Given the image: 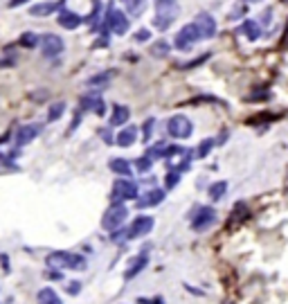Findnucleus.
Wrapping results in <instances>:
<instances>
[{"label":"nucleus","mask_w":288,"mask_h":304,"mask_svg":"<svg viewBox=\"0 0 288 304\" xmlns=\"http://www.w3.org/2000/svg\"><path fill=\"white\" fill-rule=\"evenodd\" d=\"M108 169H111L113 174L124 176V178H128V176H131V172H133L131 162L124 160V158H113V160H108Z\"/></svg>","instance_id":"nucleus-17"},{"label":"nucleus","mask_w":288,"mask_h":304,"mask_svg":"<svg viewBox=\"0 0 288 304\" xmlns=\"http://www.w3.org/2000/svg\"><path fill=\"white\" fill-rule=\"evenodd\" d=\"M63 113H65V102L52 104V106H50V111H48V122H57V120H59Z\"/></svg>","instance_id":"nucleus-24"},{"label":"nucleus","mask_w":288,"mask_h":304,"mask_svg":"<svg viewBox=\"0 0 288 304\" xmlns=\"http://www.w3.org/2000/svg\"><path fill=\"white\" fill-rule=\"evenodd\" d=\"M111 241H115V243L128 241V228H117L115 232H111Z\"/></svg>","instance_id":"nucleus-30"},{"label":"nucleus","mask_w":288,"mask_h":304,"mask_svg":"<svg viewBox=\"0 0 288 304\" xmlns=\"http://www.w3.org/2000/svg\"><path fill=\"white\" fill-rule=\"evenodd\" d=\"M65 291H68L70 295H79V291H81V282H70Z\"/></svg>","instance_id":"nucleus-37"},{"label":"nucleus","mask_w":288,"mask_h":304,"mask_svg":"<svg viewBox=\"0 0 288 304\" xmlns=\"http://www.w3.org/2000/svg\"><path fill=\"white\" fill-rule=\"evenodd\" d=\"M149 39H151V32H149L147 27L137 30V34H135V41H137V43H142V41H149Z\"/></svg>","instance_id":"nucleus-36"},{"label":"nucleus","mask_w":288,"mask_h":304,"mask_svg":"<svg viewBox=\"0 0 288 304\" xmlns=\"http://www.w3.org/2000/svg\"><path fill=\"white\" fill-rule=\"evenodd\" d=\"M165 201V189H160V187H153V189H149V191H144V196L142 198H137V207L140 210H144V207H156V205H160V203Z\"/></svg>","instance_id":"nucleus-13"},{"label":"nucleus","mask_w":288,"mask_h":304,"mask_svg":"<svg viewBox=\"0 0 288 304\" xmlns=\"http://www.w3.org/2000/svg\"><path fill=\"white\" fill-rule=\"evenodd\" d=\"M140 194H137V185L131 181V178H117L113 182V189H111V201L113 205H119L124 201H137Z\"/></svg>","instance_id":"nucleus-3"},{"label":"nucleus","mask_w":288,"mask_h":304,"mask_svg":"<svg viewBox=\"0 0 288 304\" xmlns=\"http://www.w3.org/2000/svg\"><path fill=\"white\" fill-rule=\"evenodd\" d=\"M178 181H180V172H169L165 178V187L167 189H173L178 185Z\"/></svg>","instance_id":"nucleus-31"},{"label":"nucleus","mask_w":288,"mask_h":304,"mask_svg":"<svg viewBox=\"0 0 288 304\" xmlns=\"http://www.w3.org/2000/svg\"><path fill=\"white\" fill-rule=\"evenodd\" d=\"M135 167H137V172H140V174H147V172H151V167H153V160H151V158H149V156H142L140 160H137V165H135Z\"/></svg>","instance_id":"nucleus-27"},{"label":"nucleus","mask_w":288,"mask_h":304,"mask_svg":"<svg viewBox=\"0 0 288 304\" xmlns=\"http://www.w3.org/2000/svg\"><path fill=\"white\" fill-rule=\"evenodd\" d=\"M167 131H169L171 137H176V140H187V137L191 135V131H194V126H191L189 118H185V115H173V118L167 122Z\"/></svg>","instance_id":"nucleus-6"},{"label":"nucleus","mask_w":288,"mask_h":304,"mask_svg":"<svg viewBox=\"0 0 288 304\" xmlns=\"http://www.w3.org/2000/svg\"><path fill=\"white\" fill-rule=\"evenodd\" d=\"M178 14H180V7H178L176 0H156V18H153V25L160 32H165L178 18Z\"/></svg>","instance_id":"nucleus-2"},{"label":"nucleus","mask_w":288,"mask_h":304,"mask_svg":"<svg viewBox=\"0 0 288 304\" xmlns=\"http://www.w3.org/2000/svg\"><path fill=\"white\" fill-rule=\"evenodd\" d=\"M61 5H63V0H59V2H39V5L30 7V16H36V18H41V16H50L52 11L59 9Z\"/></svg>","instance_id":"nucleus-18"},{"label":"nucleus","mask_w":288,"mask_h":304,"mask_svg":"<svg viewBox=\"0 0 288 304\" xmlns=\"http://www.w3.org/2000/svg\"><path fill=\"white\" fill-rule=\"evenodd\" d=\"M45 264L52 270H86L88 261L83 255H77V252H68V250H57L50 252L45 257Z\"/></svg>","instance_id":"nucleus-1"},{"label":"nucleus","mask_w":288,"mask_h":304,"mask_svg":"<svg viewBox=\"0 0 288 304\" xmlns=\"http://www.w3.org/2000/svg\"><path fill=\"white\" fill-rule=\"evenodd\" d=\"M214 147H216V140H203V142L198 144V149H196V156H198V158H207Z\"/></svg>","instance_id":"nucleus-25"},{"label":"nucleus","mask_w":288,"mask_h":304,"mask_svg":"<svg viewBox=\"0 0 288 304\" xmlns=\"http://www.w3.org/2000/svg\"><path fill=\"white\" fill-rule=\"evenodd\" d=\"M122 2H124V7H126L128 14H133V16L142 14V9L147 7V0H122Z\"/></svg>","instance_id":"nucleus-23"},{"label":"nucleus","mask_w":288,"mask_h":304,"mask_svg":"<svg viewBox=\"0 0 288 304\" xmlns=\"http://www.w3.org/2000/svg\"><path fill=\"white\" fill-rule=\"evenodd\" d=\"M241 30H243V34L248 41H257L259 36H261V30H259V25L254 23V20H245V23L241 25Z\"/></svg>","instance_id":"nucleus-21"},{"label":"nucleus","mask_w":288,"mask_h":304,"mask_svg":"<svg viewBox=\"0 0 288 304\" xmlns=\"http://www.w3.org/2000/svg\"><path fill=\"white\" fill-rule=\"evenodd\" d=\"M36 43H39V36H36L34 32H25V34L20 36V45H25V48H34Z\"/></svg>","instance_id":"nucleus-28"},{"label":"nucleus","mask_w":288,"mask_h":304,"mask_svg":"<svg viewBox=\"0 0 288 304\" xmlns=\"http://www.w3.org/2000/svg\"><path fill=\"white\" fill-rule=\"evenodd\" d=\"M63 39L57 34H45L43 39H41V50H43V57H48V59H54V57H59L61 52H63Z\"/></svg>","instance_id":"nucleus-9"},{"label":"nucleus","mask_w":288,"mask_h":304,"mask_svg":"<svg viewBox=\"0 0 288 304\" xmlns=\"http://www.w3.org/2000/svg\"><path fill=\"white\" fill-rule=\"evenodd\" d=\"M194 25L198 27L200 39H214V34H216V20L212 18L207 11H200V14L196 16Z\"/></svg>","instance_id":"nucleus-11"},{"label":"nucleus","mask_w":288,"mask_h":304,"mask_svg":"<svg viewBox=\"0 0 288 304\" xmlns=\"http://www.w3.org/2000/svg\"><path fill=\"white\" fill-rule=\"evenodd\" d=\"M207 191H210V198H212V201H221V198L225 196V191H228V182H225V181L212 182Z\"/></svg>","instance_id":"nucleus-22"},{"label":"nucleus","mask_w":288,"mask_h":304,"mask_svg":"<svg viewBox=\"0 0 288 304\" xmlns=\"http://www.w3.org/2000/svg\"><path fill=\"white\" fill-rule=\"evenodd\" d=\"M270 18H273V14H270V9H268V11H264V23H270Z\"/></svg>","instance_id":"nucleus-40"},{"label":"nucleus","mask_w":288,"mask_h":304,"mask_svg":"<svg viewBox=\"0 0 288 304\" xmlns=\"http://www.w3.org/2000/svg\"><path fill=\"white\" fill-rule=\"evenodd\" d=\"M102 135H104V140H106V144H113V137H111V133H108V131H102Z\"/></svg>","instance_id":"nucleus-39"},{"label":"nucleus","mask_w":288,"mask_h":304,"mask_svg":"<svg viewBox=\"0 0 288 304\" xmlns=\"http://www.w3.org/2000/svg\"><path fill=\"white\" fill-rule=\"evenodd\" d=\"M198 39H200L198 27H196L194 23H187L185 27L178 32V36H176V48L178 50H189Z\"/></svg>","instance_id":"nucleus-10"},{"label":"nucleus","mask_w":288,"mask_h":304,"mask_svg":"<svg viewBox=\"0 0 288 304\" xmlns=\"http://www.w3.org/2000/svg\"><path fill=\"white\" fill-rule=\"evenodd\" d=\"M39 133H41V124H25V126H20L18 133H16V144H18V147H25V144H30Z\"/></svg>","instance_id":"nucleus-14"},{"label":"nucleus","mask_w":288,"mask_h":304,"mask_svg":"<svg viewBox=\"0 0 288 304\" xmlns=\"http://www.w3.org/2000/svg\"><path fill=\"white\" fill-rule=\"evenodd\" d=\"M111 79V74L108 72H104V74H95V77H90L88 79V86H104Z\"/></svg>","instance_id":"nucleus-32"},{"label":"nucleus","mask_w":288,"mask_h":304,"mask_svg":"<svg viewBox=\"0 0 288 304\" xmlns=\"http://www.w3.org/2000/svg\"><path fill=\"white\" fill-rule=\"evenodd\" d=\"M131 118V111L128 106H122V104H115L113 106V113H111V126H124Z\"/></svg>","instance_id":"nucleus-15"},{"label":"nucleus","mask_w":288,"mask_h":304,"mask_svg":"<svg viewBox=\"0 0 288 304\" xmlns=\"http://www.w3.org/2000/svg\"><path fill=\"white\" fill-rule=\"evenodd\" d=\"M99 11H102V2H99V0H95V2H93V14L88 16V23L93 25V27H97V23H99Z\"/></svg>","instance_id":"nucleus-29"},{"label":"nucleus","mask_w":288,"mask_h":304,"mask_svg":"<svg viewBox=\"0 0 288 304\" xmlns=\"http://www.w3.org/2000/svg\"><path fill=\"white\" fill-rule=\"evenodd\" d=\"M250 2H261V0H250Z\"/></svg>","instance_id":"nucleus-41"},{"label":"nucleus","mask_w":288,"mask_h":304,"mask_svg":"<svg viewBox=\"0 0 288 304\" xmlns=\"http://www.w3.org/2000/svg\"><path fill=\"white\" fill-rule=\"evenodd\" d=\"M153 124H156V120H147V122H144V126H142V135H144V142H149V137H151Z\"/></svg>","instance_id":"nucleus-34"},{"label":"nucleus","mask_w":288,"mask_h":304,"mask_svg":"<svg viewBox=\"0 0 288 304\" xmlns=\"http://www.w3.org/2000/svg\"><path fill=\"white\" fill-rule=\"evenodd\" d=\"M137 304H165V298H137Z\"/></svg>","instance_id":"nucleus-35"},{"label":"nucleus","mask_w":288,"mask_h":304,"mask_svg":"<svg viewBox=\"0 0 288 304\" xmlns=\"http://www.w3.org/2000/svg\"><path fill=\"white\" fill-rule=\"evenodd\" d=\"M275 120V115H270V113H261V115H254V118H250L248 120V124L252 126V124H259V122H273Z\"/></svg>","instance_id":"nucleus-33"},{"label":"nucleus","mask_w":288,"mask_h":304,"mask_svg":"<svg viewBox=\"0 0 288 304\" xmlns=\"http://www.w3.org/2000/svg\"><path fill=\"white\" fill-rule=\"evenodd\" d=\"M167 52H169V43H167L165 39L156 41V43L151 45V54H153V57H165Z\"/></svg>","instance_id":"nucleus-26"},{"label":"nucleus","mask_w":288,"mask_h":304,"mask_svg":"<svg viewBox=\"0 0 288 304\" xmlns=\"http://www.w3.org/2000/svg\"><path fill=\"white\" fill-rule=\"evenodd\" d=\"M25 2H30V0H9V7L14 9V7H20V5H25Z\"/></svg>","instance_id":"nucleus-38"},{"label":"nucleus","mask_w":288,"mask_h":304,"mask_svg":"<svg viewBox=\"0 0 288 304\" xmlns=\"http://www.w3.org/2000/svg\"><path fill=\"white\" fill-rule=\"evenodd\" d=\"M36 302L39 304H63L61 298L54 293V289H50V286H45V289H41L39 293H36Z\"/></svg>","instance_id":"nucleus-20"},{"label":"nucleus","mask_w":288,"mask_h":304,"mask_svg":"<svg viewBox=\"0 0 288 304\" xmlns=\"http://www.w3.org/2000/svg\"><path fill=\"white\" fill-rule=\"evenodd\" d=\"M147 266H149V250L142 248L140 255L133 257V259L128 261V268L124 270V280H133V277H137V275L147 268Z\"/></svg>","instance_id":"nucleus-12"},{"label":"nucleus","mask_w":288,"mask_h":304,"mask_svg":"<svg viewBox=\"0 0 288 304\" xmlns=\"http://www.w3.org/2000/svg\"><path fill=\"white\" fill-rule=\"evenodd\" d=\"M153 216H149V214H140V216H135L133 219V223L128 226V239H137V237H144V235H149V232L153 230Z\"/></svg>","instance_id":"nucleus-8"},{"label":"nucleus","mask_w":288,"mask_h":304,"mask_svg":"<svg viewBox=\"0 0 288 304\" xmlns=\"http://www.w3.org/2000/svg\"><path fill=\"white\" fill-rule=\"evenodd\" d=\"M106 27L111 32H115V34H126L128 32V18H126V14L124 11H119V9H108V14H106Z\"/></svg>","instance_id":"nucleus-7"},{"label":"nucleus","mask_w":288,"mask_h":304,"mask_svg":"<svg viewBox=\"0 0 288 304\" xmlns=\"http://www.w3.org/2000/svg\"><path fill=\"white\" fill-rule=\"evenodd\" d=\"M135 140H137V128L131 126V124H126V128H122V131L117 133L119 147H131V144H135Z\"/></svg>","instance_id":"nucleus-19"},{"label":"nucleus","mask_w":288,"mask_h":304,"mask_svg":"<svg viewBox=\"0 0 288 304\" xmlns=\"http://www.w3.org/2000/svg\"><path fill=\"white\" fill-rule=\"evenodd\" d=\"M126 216H128V210H126L124 203H119V205H111L106 210V214L102 216V228L104 230H108V232L117 230V228H122V223L126 221Z\"/></svg>","instance_id":"nucleus-4"},{"label":"nucleus","mask_w":288,"mask_h":304,"mask_svg":"<svg viewBox=\"0 0 288 304\" xmlns=\"http://www.w3.org/2000/svg\"><path fill=\"white\" fill-rule=\"evenodd\" d=\"M214 221H216V210H214V207L198 205L194 219H191V230H194V232H203V230H207V228L214 226Z\"/></svg>","instance_id":"nucleus-5"},{"label":"nucleus","mask_w":288,"mask_h":304,"mask_svg":"<svg viewBox=\"0 0 288 304\" xmlns=\"http://www.w3.org/2000/svg\"><path fill=\"white\" fill-rule=\"evenodd\" d=\"M57 20H59V25L61 27H65V30H77L79 25L83 23V18L79 14H74V11H65V9L61 11Z\"/></svg>","instance_id":"nucleus-16"}]
</instances>
